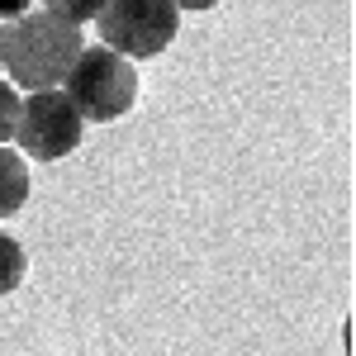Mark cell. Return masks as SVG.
Returning a JSON list of instances; mask_svg holds the SVG:
<instances>
[{"label":"cell","instance_id":"8992f818","mask_svg":"<svg viewBox=\"0 0 356 356\" xmlns=\"http://www.w3.org/2000/svg\"><path fill=\"white\" fill-rule=\"evenodd\" d=\"M24 271H29L24 247L15 243L10 233H0V295H15L24 285Z\"/></svg>","mask_w":356,"mask_h":356},{"label":"cell","instance_id":"3957f363","mask_svg":"<svg viewBox=\"0 0 356 356\" xmlns=\"http://www.w3.org/2000/svg\"><path fill=\"white\" fill-rule=\"evenodd\" d=\"M86 119L81 110L67 100L62 86H43L29 90V100H19V124H15V143L19 152L33 162H62L81 147Z\"/></svg>","mask_w":356,"mask_h":356},{"label":"cell","instance_id":"30bf717a","mask_svg":"<svg viewBox=\"0 0 356 356\" xmlns=\"http://www.w3.org/2000/svg\"><path fill=\"white\" fill-rule=\"evenodd\" d=\"M171 5H176V10H214L219 0H171Z\"/></svg>","mask_w":356,"mask_h":356},{"label":"cell","instance_id":"9c48e42d","mask_svg":"<svg viewBox=\"0 0 356 356\" xmlns=\"http://www.w3.org/2000/svg\"><path fill=\"white\" fill-rule=\"evenodd\" d=\"M33 0H0V19H15V15H24Z\"/></svg>","mask_w":356,"mask_h":356},{"label":"cell","instance_id":"7a4b0ae2","mask_svg":"<svg viewBox=\"0 0 356 356\" xmlns=\"http://www.w3.org/2000/svg\"><path fill=\"white\" fill-rule=\"evenodd\" d=\"M62 90L81 110L86 124H114V119H124L134 110L138 100L134 57L114 53L110 43L105 48H81L76 62L67 67V76H62Z\"/></svg>","mask_w":356,"mask_h":356},{"label":"cell","instance_id":"5b68a950","mask_svg":"<svg viewBox=\"0 0 356 356\" xmlns=\"http://www.w3.org/2000/svg\"><path fill=\"white\" fill-rule=\"evenodd\" d=\"M29 200V162L0 143V219H15Z\"/></svg>","mask_w":356,"mask_h":356},{"label":"cell","instance_id":"6da1fadb","mask_svg":"<svg viewBox=\"0 0 356 356\" xmlns=\"http://www.w3.org/2000/svg\"><path fill=\"white\" fill-rule=\"evenodd\" d=\"M86 48L81 24L62 19L53 10H24L0 29V62L15 86L43 90V86H62L67 67L76 62Z\"/></svg>","mask_w":356,"mask_h":356},{"label":"cell","instance_id":"277c9868","mask_svg":"<svg viewBox=\"0 0 356 356\" xmlns=\"http://www.w3.org/2000/svg\"><path fill=\"white\" fill-rule=\"evenodd\" d=\"M100 38L124 57H157L171 48L181 10L171 0H105V10L95 15Z\"/></svg>","mask_w":356,"mask_h":356},{"label":"cell","instance_id":"ba28073f","mask_svg":"<svg viewBox=\"0 0 356 356\" xmlns=\"http://www.w3.org/2000/svg\"><path fill=\"white\" fill-rule=\"evenodd\" d=\"M15 124H19V90L10 81H0V143L15 138Z\"/></svg>","mask_w":356,"mask_h":356},{"label":"cell","instance_id":"52a82bcc","mask_svg":"<svg viewBox=\"0 0 356 356\" xmlns=\"http://www.w3.org/2000/svg\"><path fill=\"white\" fill-rule=\"evenodd\" d=\"M43 10H53L72 24H95V15L105 10V0H43Z\"/></svg>","mask_w":356,"mask_h":356}]
</instances>
